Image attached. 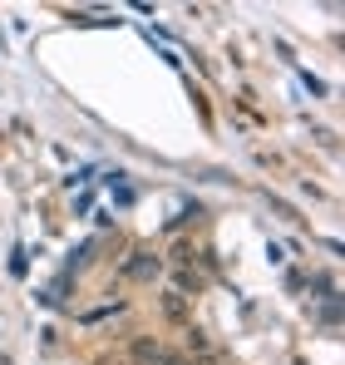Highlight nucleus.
<instances>
[{
    "mask_svg": "<svg viewBox=\"0 0 345 365\" xmlns=\"http://www.w3.org/2000/svg\"><path fill=\"white\" fill-rule=\"evenodd\" d=\"M134 360H163V346L143 336V341H134Z\"/></svg>",
    "mask_w": 345,
    "mask_h": 365,
    "instance_id": "2",
    "label": "nucleus"
},
{
    "mask_svg": "<svg viewBox=\"0 0 345 365\" xmlns=\"http://www.w3.org/2000/svg\"><path fill=\"white\" fill-rule=\"evenodd\" d=\"M188 350H202V355H212V346L202 341V331H188Z\"/></svg>",
    "mask_w": 345,
    "mask_h": 365,
    "instance_id": "3",
    "label": "nucleus"
},
{
    "mask_svg": "<svg viewBox=\"0 0 345 365\" xmlns=\"http://www.w3.org/2000/svg\"><path fill=\"white\" fill-rule=\"evenodd\" d=\"M158 272V257H148V252H134V262L124 267V277H153Z\"/></svg>",
    "mask_w": 345,
    "mask_h": 365,
    "instance_id": "1",
    "label": "nucleus"
}]
</instances>
